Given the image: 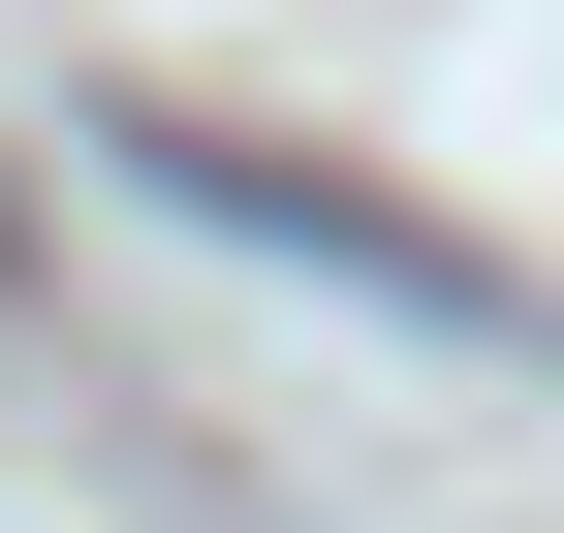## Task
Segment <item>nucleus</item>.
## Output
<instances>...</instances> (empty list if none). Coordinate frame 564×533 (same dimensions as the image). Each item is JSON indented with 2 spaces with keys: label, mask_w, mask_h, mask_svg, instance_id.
<instances>
[{
  "label": "nucleus",
  "mask_w": 564,
  "mask_h": 533,
  "mask_svg": "<svg viewBox=\"0 0 564 533\" xmlns=\"http://www.w3.org/2000/svg\"><path fill=\"white\" fill-rule=\"evenodd\" d=\"M126 157H158V188H220V220H282V251H345V283H377V314H440V346H502V251H440V220H377V188H314V157H220V126H126Z\"/></svg>",
  "instance_id": "nucleus-1"
}]
</instances>
